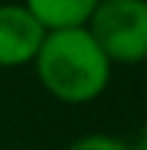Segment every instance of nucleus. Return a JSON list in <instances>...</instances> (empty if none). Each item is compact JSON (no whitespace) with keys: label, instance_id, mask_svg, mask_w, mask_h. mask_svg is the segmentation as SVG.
Here are the masks:
<instances>
[{"label":"nucleus","instance_id":"2","mask_svg":"<svg viewBox=\"0 0 147 150\" xmlns=\"http://www.w3.org/2000/svg\"><path fill=\"white\" fill-rule=\"evenodd\" d=\"M87 32L110 64L147 61V0H101Z\"/></svg>","mask_w":147,"mask_h":150},{"label":"nucleus","instance_id":"4","mask_svg":"<svg viewBox=\"0 0 147 150\" xmlns=\"http://www.w3.org/2000/svg\"><path fill=\"white\" fill-rule=\"evenodd\" d=\"M98 3L101 0H23V6L35 15V20L46 32L87 26Z\"/></svg>","mask_w":147,"mask_h":150},{"label":"nucleus","instance_id":"1","mask_svg":"<svg viewBox=\"0 0 147 150\" xmlns=\"http://www.w3.org/2000/svg\"><path fill=\"white\" fill-rule=\"evenodd\" d=\"M32 64L43 90L64 104L95 101L110 87L112 75V64L98 49L87 26L46 32Z\"/></svg>","mask_w":147,"mask_h":150},{"label":"nucleus","instance_id":"6","mask_svg":"<svg viewBox=\"0 0 147 150\" xmlns=\"http://www.w3.org/2000/svg\"><path fill=\"white\" fill-rule=\"evenodd\" d=\"M130 150H147V130L141 133V136H139L133 144H130Z\"/></svg>","mask_w":147,"mask_h":150},{"label":"nucleus","instance_id":"3","mask_svg":"<svg viewBox=\"0 0 147 150\" xmlns=\"http://www.w3.org/2000/svg\"><path fill=\"white\" fill-rule=\"evenodd\" d=\"M46 29L23 3H0V67L32 64Z\"/></svg>","mask_w":147,"mask_h":150},{"label":"nucleus","instance_id":"5","mask_svg":"<svg viewBox=\"0 0 147 150\" xmlns=\"http://www.w3.org/2000/svg\"><path fill=\"white\" fill-rule=\"evenodd\" d=\"M66 150H130V142L107 136V133H90V136L75 139Z\"/></svg>","mask_w":147,"mask_h":150}]
</instances>
